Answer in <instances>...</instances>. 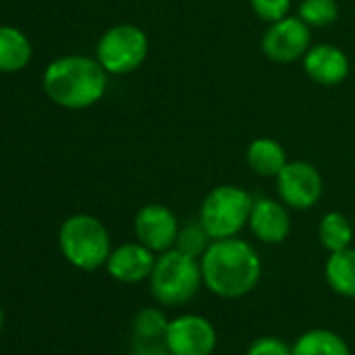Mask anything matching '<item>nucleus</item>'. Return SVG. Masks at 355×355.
Instances as JSON below:
<instances>
[{
    "mask_svg": "<svg viewBox=\"0 0 355 355\" xmlns=\"http://www.w3.org/2000/svg\"><path fill=\"white\" fill-rule=\"evenodd\" d=\"M353 236H355V228L345 214L328 211L322 216L320 226H318V239H320V245L328 253L343 251V249L351 247Z\"/></svg>",
    "mask_w": 355,
    "mask_h": 355,
    "instance_id": "obj_18",
    "label": "nucleus"
},
{
    "mask_svg": "<svg viewBox=\"0 0 355 355\" xmlns=\"http://www.w3.org/2000/svg\"><path fill=\"white\" fill-rule=\"evenodd\" d=\"M59 245L65 259L84 272L103 268L113 251L107 226L88 214H76L63 222L59 230Z\"/></svg>",
    "mask_w": 355,
    "mask_h": 355,
    "instance_id": "obj_4",
    "label": "nucleus"
},
{
    "mask_svg": "<svg viewBox=\"0 0 355 355\" xmlns=\"http://www.w3.org/2000/svg\"><path fill=\"white\" fill-rule=\"evenodd\" d=\"M251 234L266 245H280L291 234V214L288 207L278 199L259 197L253 201L249 216Z\"/></svg>",
    "mask_w": 355,
    "mask_h": 355,
    "instance_id": "obj_13",
    "label": "nucleus"
},
{
    "mask_svg": "<svg viewBox=\"0 0 355 355\" xmlns=\"http://www.w3.org/2000/svg\"><path fill=\"white\" fill-rule=\"evenodd\" d=\"M132 355H171L163 338L146 340V338H134L132 343Z\"/></svg>",
    "mask_w": 355,
    "mask_h": 355,
    "instance_id": "obj_24",
    "label": "nucleus"
},
{
    "mask_svg": "<svg viewBox=\"0 0 355 355\" xmlns=\"http://www.w3.org/2000/svg\"><path fill=\"white\" fill-rule=\"evenodd\" d=\"M247 165L253 173L261 178H276L280 169L288 163L286 148L270 136H259L249 142L245 153Z\"/></svg>",
    "mask_w": 355,
    "mask_h": 355,
    "instance_id": "obj_14",
    "label": "nucleus"
},
{
    "mask_svg": "<svg viewBox=\"0 0 355 355\" xmlns=\"http://www.w3.org/2000/svg\"><path fill=\"white\" fill-rule=\"evenodd\" d=\"M148 286L155 301L163 307H182L191 303L203 286L201 259L178 249L159 253Z\"/></svg>",
    "mask_w": 355,
    "mask_h": 355,
    "instance_id": "obj_3",
    "label": "nucleus"
},
{
    "mask_svg": "<svg viewBox=\"0 0 355 355\" xmlns=\"http://www.w3.org/2000/svg\"><path fill=\"white\" fill-rule=\"evenodd\" d=\"M148 36L134 24H117L109 28L96 44V59L111 76L136 71L148 57Z\"/></svg>",
    "mask_w": 355,
    "mask_h": 355,
    "instance_id": "obj_6",
    "label": "nucleus"
},
{
    "mask_svg": "<svg viewBox=\"0 0 355 355\" xmlns=\"http://www.w3.org/2000/svg\"><path fill=\"white\" fill-rule=\"evenodd\" d=\"M167 315L159 307H142L134 315V338H146V340H157L165 336L167 330Z\"/></svg>",
    "mask_w": 355,
    "mask_h": 355,
    "instance_id": "obj_21",
    "label": "nucleus"
},
{
    "mask_svg": "<svg viewBox=\"0 0 355 355\" xmlns=\"http://www.w3.org/2000/svg\"><path fill=\"white\" fill-rule=\"evenodd\" d=\"M311 46V28L299 15H286L268 24L261 36V53L274 63H295L305 57Z\"/></svg>",
    "mask_w": 355,
    "mask_h": 355,
    "instance_id": "obj_8",
    "label": "nucleus"
},
{
    "mask_svg": "<svg viewBox=\"0 0 355 355\" xmlns=\"http://www.w3.org/2000/svg\"><path fill=\"white\" fill-rule=\"evenodd\" d=\"M163 340L171 355H211L218 345V330L199 313H182L169 320Z\"/></svg>",
    "mask_w": 355,
    "mask_h": 355,
    "instance_id": "obj_9",
    "label": "nucleus"
},
{
    "mask_svg": "<svg viewBox=\"0 0 355 355\" xmlns=\"http://www.w3.org/2000/svg\"><path fill=\"white\" fill-rule=\"evenodd\" d=\"M253 201L251 193L241 187H214L201 203L199 222L214 241L239 236V232L249 226Z\"/></svg>",
    "mask_w": 355,
    "mask_h": 355,
    "instance_id": "obj_5",
    "label": "nucleus"
},
{
    "mask_svg": "<svg viewBox=\"0 0 355 355\" xmlns=\"http://www.w3.org/2000/svg\"><path fill=\"white\" fill-rule=\"evenodd\" d=\"M157 261V253H153L142 243H123L115 247L105 263L109 276L123 284H138L150 278Z\"/></svg>",
    "mask_w": 355,
    "mask_h": 355,
    "instance_id": "obj_12",
    "label": "nucleus"
},
{
    "mask_svg": "<svg viewBox=\"0 0 355 355\" xmlns=\"http://www.w3.org/2000/svg\"><path fill=\"white\" fill-rule=\"evenodd\" d=\"M178 230H180V222H178L175 214L163 203H146L138 209L134 218L136 241L157 255L173 249Z\"/></svg>",
    "mask_w": 355,
    "mask_h": 355,
    "instance_id": "obj_10",
    "label": "nucleus"
},
{
    "mask_svg": "<svg viewBox=\"0 0 355 355\" xmlns=\"http://www.w3.org/2000/svg\"><path fill=\"white\" fill-rule=\"evenodd\" d=\"M278 199L288 207L297 211L311 209L320 203L324 195V180L320 169L309 161H288L280 173L274 178Z\"/></svg>",
    "mask_w": 355,
    "mask_h": 355,
    "instance_id": "obj_7",
    "label": "nucleus"
},
{
    "mask_svg": "<svg viewBox=\"0 0 355 355\" xmlns=\"http://www.w3.org/2000/svg\"><path fill=\"white\" fill-rule=\"evenodd\" d=\"M247 355H293V349L278 336H259L249 345Z\"/></svg>",
    "mask_w": 355,
    "mask_h": 355,
    "instance_id": "obj_23",
    "label": "nucleus"
},
{
    "mask_svg": "<svg viewBox=\"0 0 355 355\" xmlns=\"http://www.w3.org/2000/svg\"><path fill=\"white\" fill-rule=\"evenodd\" d=\"M293 355H351L347 340L328 328H309L291 345Z\"/></svg>",
    "mask_w": 355,
    "mask_h": 355,
    "instance_id": "obj_17",
    "label": "nucleus"
},
{
    "mask_svg": "<svg viewBox=\"0 0 355 355\" xmlns=\"http://www.w3.org/2000/svg\"><path fill=\"white\" fill-rule=\"evenodd\" d=\"M211 241L214 239L207 234V230L203 228V224L197 218L195 222H189V224L180 226L173 249L182 251V253H187V255H191L195 259H201L203 253L207 251V247L211 245Z\"/></svg>",
    "mask_w": 355,
    "mask_h": 355,
    "instance_id": "obj_19",
    "label": "nucleus"
},
{
    "mask_svg": "<svg viewBox=\"0 0 355 355\" xmlns=\"http://www.w3.org/2000/svg\"><path fill=\"white\" fill-rule=\"evenodd\" d=\"M297 15L309 28H328L338 19L336 0H301Z\"/></svg>",
    "mask_w": 355,
    "mask_h": 355,
    "instance_id": "obj_20",
    "label": "nucleus"
},
{
    "mask_svg": "<svg viewBox=\"0 0 355 355\" xmlns=\"http://www.w3.org/2000/svg\"><path fill=\"white\" fill-rule=\"evenodd\" d=\"M32 59L28 36L11 26H0V73H17Z\"/></svg>",
    "mask_w": 355,
    "mask_h": 355,
    "instance_id": "obj_16",
    "label": "nucleus"
},
{
    "mask_svg": "<svg viewBox=\"0 0 355 355\" xmlns=\"http://www.w3.org/2000/svg\"><path fill=\"white\" fill-rule=\"evenodd\" d=\"M203 286L220 299H241L261 280V257L253 245L232 236L211 241L201 257Z\"/></svg>",
    "mask_w": 355,
    "mask_h": 355,
    "instance_id": "obj_1",
    "label": "nucleus"
},
{
    "mask_svg": "<svg viewBox=\"0 0 355 355\" xmlns=\"http://www.w3.org/2000/svg\"><path fill=\"white\" fill-rule=\"evenodd\" d=\"M291 7H293V0H251L253 13L266 24H274L286 17L291 13Z\"/></svg>",
    "mask_w": 355,
    "mask_h": 355,
    "instance_id": "obj_22",
    "label": "nucleus"
},
{
    "mask_svg": "<svg viewBox=\"0 0 355 355\" xmlns=\"http://www.w3.org/2000/svg\"><path fill=\"white\" fill-rule=\"evenodd\" d=\"M3 324H5V313H3V307H0V332H3Z\"/></svg>",
    "mask_w": 355,
    "mask_h": 355,
    "instance_id": "obj_25",
    "label": "nucleus"
},
{
    "mask_svg": "<svg viewBox=\"0 0 355 355\" xmlns=\"http://www.w3.org/2000/svg\"><path fill=\"white\" fill-rule=\"evenodd\" d=\"M305 76L324 88L338 86L347 80L351 63L349 57L345 55L343 49L322 42V44H311L305 57L301 59Z\"/></svg>",
    "mask_w": 355,
    "mask_h": 355,
    "instance_id": "obj_11",
    "label": "nucleus"
},
{
    "mask_svg": "<svg viewBox=\"0 0 355 355\" xmlns=\"http://www.w3.org/2000/svg\"><path fill=\"white\" fill-rule=\"evenodd\" d=\"M324 278L336 295L355 299V249L347 247L330 253L324 263Z\"/></svg>",
    "mask_w": 355,
    "mask_h": 355,
    "instance_id": "obj_15",
    "label": "nucleus"
},
{
    "mask_svg": "<svg viewBox=\"0 0 355 355\" xmlns=\"http://www.w3.org/2000/svg\"><path fill=\"white\" fill-rule=\"evenodd\" d=\"M109 73L98 59L84 55H67L55 59L42 78L44 92L49 98L71 111L88 109L96 105L107 92Z\"/></svg>",
    "mask_w": 355,
    "mask_h": 355,
    "instance_id": "obj_2",
    "label": "nucleus"
}]
</instances>
